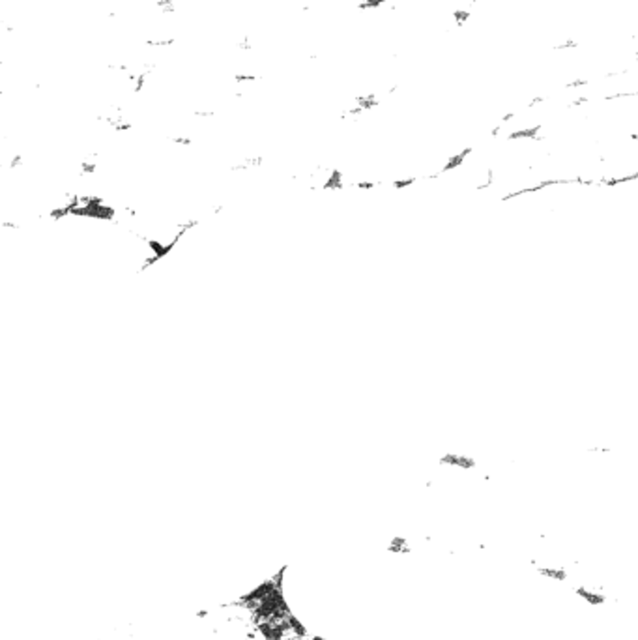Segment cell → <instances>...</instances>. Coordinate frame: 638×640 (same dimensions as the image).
Segmentation results:
<instances>
[{
	"label": "cell",
	"instance_id": "6da1fadb",
	"mask_svg": "<svg viewBox=\"0 0 638 640\" xmlns=\"http://www.w3.org/2000/svg\"><path fill=\"white\" fill-rule=\"evenodd\" d=\"M573 591L580 601H584L588 607H591V608L605 607L606 601H608V597H606L605 591L597 590L595 586H589V584H576V586L573 588Z\"/></svg>",
	"mask_w": 638,
	"mask_h": 640
},
{
	"label": "cell",
	"instance_id": "7a4b0ae2",
	"mask_svg": "<svg viewBox=\"0 0 638 640\" xmlns=\"http://www.w3.org/2000/svg\"><path fill=\"white\" fill-rule=\"evenodd\" d=\"M535 573L545 578L548 582H567L569 580V571L560 565H545V563H534Z\"/></svg>",
	"mask_w": 638,
	"mask_h": 640
},
{
	"label": "cell",
	"instance_id": "3957f363",
	"mask_svg": "<svg viewBox=\"0 0 638 640\" xmlns=\"http://www.w3.org/2000/svg\"><path fill=\"white\" fill-rule=\"evenodd\" d=\"M388 552L393 554H410L412 552V545L408 541V537H393L388 543Z\"/></svg>",
	"mask_w": 638,
	"mask_h": 640
},
{
	"label": "cell",
	"instance_id": "277c9868",
	"mask_svg": "<svg viewBox=\"0 0 638 640\" xmlns=\"http://www.w3.org/2000/svg\"><path fill=\"white\" fill-rule=\"evenodd\" d=\"M210 614H212V612H210L208 608H202V610L195 612V618H196V620H208Z\"/></svg>",
	"mask_w": 638,
	"mask_h": 640
},
{
	"label": "cell",
	"instance_id": "5b68a950",
	"mask_svg": "<svg viewBox=\"0 0 638 640\" xmlns=\"http://www.w3.org/2000/svg\"><path fill=\"white\" fill-rule=\"evenodd\" d=\"M305 640H333V639H327V637H322V635H309Z\"/></svg>",
	"mask_w": 638,
	"mask_h": 640
}]
</instances>
